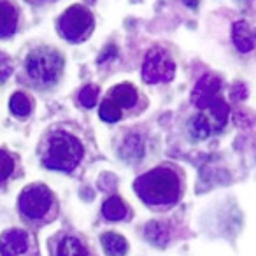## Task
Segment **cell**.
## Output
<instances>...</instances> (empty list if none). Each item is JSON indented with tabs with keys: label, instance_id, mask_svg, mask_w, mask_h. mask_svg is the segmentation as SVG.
<instances>
[{
	"label": "cell",
	"instance_id": "obj_1",
	"mask_svg": "<svg viewBox=\"0 0 256 256\" xmlns=\"http://www.w3.org/2000/svg\"><path fill=\"white\" fill-rule=\"evenodd\" d=\"M136 193L151 206H170L181 195L179 178L174 170L158 167L146 172L134 182Z\"/></svg>",
	"mask_w": 256,
	"mask_h": 256
},
{
	"label": "cell",
	"instance_id": "obj_2",
	"mask_svg": "<svg viewBox=\"0 0 256 256\" xmlns=\"http://www.w3.org/2000/svg\"><path fill=\"white\" fill-rule=\"evenodd\" d=\"M82 154H84L82 144L74 136L65 132H58L50 137L42 164L44 167L51 168V170L70 172L79 165Z\"/></svg>",
	"mask_w": 256,
	"mask_h": 256
},
{
	"label": "cell",
	"instance_id": "obj_3",
	"mask_svg": "<svg viewBox=\"0 0 256 256\" xmlns=\"http://www.w3.org/2000/svg\"><path fill=\"white\" fill-rule=\"evenodd\" d=\"M28 78L40 86H51L60 79L64 70V56L53 48H37L25 60Z\"/></svg>",
	"mask_w": 256,
	"mask_h": 256
},
{
	"label": "cell",
	"instance_id": "obj_4",
	"mask_svg": "<svg viewBox=\"0 0 256 256\" xmlns=\"http://www.w3.org/2000/svg\"><path fill=\"white\" fill-rule=\"evenodd\" d=\"M221 79L214 74H207L195 84L192 93V102L198 109H209L216 121V128H221L226 123L228 106L220 96Z\"/></svg>",
	"mask_w": 256,
	"mask_h": 256
},
{
	"label": "cell",
	"instance_id": "obj_5",
	"mask_svg": "<svg viewBox=\"0 0 256 256\" xmlns=\"http://www.w3.org/2000/svg\"><path fill=\"white\" fill-rule=\"evenodd\" d=\"M58 30L64 39L70 42H81L93 30V14L82 6H72L60 16Z\"/></svg>",
	"mask_w": 256,
	"mask_h": 256
},
{
	"label": "cell",
	"instance_id": "obj_6",
	"mask_svg": "<svg viewBox=\"0 0 256 256\" xmlns=\"http://www.w3.org/2000/svg\"><path fill=\"white\" fill-rule=\"evenodd\" d=\"M176 74V64L170 54L162 48H153L146 54L142 64V79L150 84L156 82H168L172 81Z\"/></svg>",
	"mask_w": 256,
	"mask_h": 256
},
{
	"label": "cell",
	"instance_id": "obj_7",
	"mask_svg": "<svg viewBox=\"0 0 256 256\" xmlns=\"http://www.w3.org/2000/svg\"><path fill=\"white\" fill-rule=\"evenodd\" d=\"M53 195L44 184H32L20 195V210L28 220H40L51 209Z\"/></svg>",
	"mask_w": 256,
	"mask_h": 256
},
{
	"label": "cell",
	"instance_id": "obj_8",
	"mask_svg": "<svg viewBox=\"0 0 256 256\" xmlns=\"http://www.w3.org/2000/svg\"><path fill=\"white\" fill-rule=\"evenodd\" d=\"M28 249V235L23 230H9L0 238V254L18 256Z\"/></svg>",
	"mask_w": 256,
	"mask_h": 256
},
{
	"label": "cell",
	"instance_id": "obj_9",
	"mask_svg": "<svg viewBox=\"0 0 256 256\" xmlns=\"http://www.w3.org/2000/svg\"><path fill=\"white\" fill-rule=\"evenodd\" d=\"M232 39L234 44L240 53H249L256 46V34L251 30V26L246 22H235L232 28Z\"/></svg>",
	"mask_w": 256,
	"mask_h": 256
},
{
	"label": "cell",
	"instance_id": "obj_10",
	"mask_svg": "<svg viewBox=\"0 0 256 256\" xmlns=\"http://www.w3.org/2000/svg\"><path fill=\"white\" fill-rule=\"evenodd\" d=\"M18 9L8 0H0V39L11 37L18 28Z\"/></svg>",
	"mask_w": 256,
	"mask_h": 256
},
{
	"label": "cell",
	"instance_id": "obj_11",
	"mask_svg": "<svg viewBox=\"0 0 256 256\" xmlns=\"http://www.w3.org/2000/svg\"><path fill=\"white\" fill-rule=\"evenodd\" d=\"M110 100L116 104L118 107H134L137 102V90L134 88L132 84H128V82H123V84H118L110 90Z\"/></svg>",
	"mask_w": 256,
	"mask_h": 256
},
{
	"label": "cell",
	"instance_id": "obj_12",
	"mask_svg": "<svg viewBox=\"0 0 256 256\" xmlns=\"http://www.w3.org/2000/svg\"><path fill=\"white\" fill-rule=\"evenodd\" d=\"M102 246L109 256H123L128 251V244L124 237L112 234V232H107L102 235Z\"/></svg>",
	"mask_w": 256,
	"mask_h": 256
},
{
	"label": "cell",
	"instance_id": "obj_13",
	"mask_svg": "<svg viewBox=\"0 0 256 256\" xmlns=\"http://www.w3.org/2000/svg\"><path fill=\"white\" fill-rule=\"evenodd\" d=\"M126 206L123 204V200L120 196H110L104 202L102 206V214L106 220L109 221H120L126 216Z\"/></svg>",
	"mask_w": 256,
	"mask_h": 256
},
{
	"label": "cell",
	"instance_id": "obj_14",
	"mask_svg": "<svg viewBox=\"0 0 256 256\" xmlns=\"http://www.w3.org/2000/svg\"><path fill=\"white\" fill-rule=\"evenodd\" d=\"M56 256H90L82 242L76 237H65L58 244Z\"/></svg>",
	"mask_w": 256,
	"mask_h": 256
},
{
	"label": "cell",
	"instance_id": "obj_15",
	"mask_svg": "<svg viewBox=\"0 0 256 256\" xmlns=\"http://www.w3.org/2000/svg\"><path fill=\"white\" fill-rule=\"evenodd\" d=\"M144 234H146V237L150 238L151 244H154V246H165L168 240V237H170V232H168L167 224L156 223V221L148 224Z\"/></svg>",
	"mask_w": 256,
	"mask_h": 256
},
{
	"label": "cell",
	"instance_id": "obj_16",
	"mask_svg": "<svg viewBox=\"0 0 256 256\" xmlns=\"http://www.w3.org/2000/svg\"><path fill=\"white\" fill-rule=\"evenodd\" d=\"M190 132L195 139H207L212 134V124L206 114H196L190 121Z\"/></svg>",
	"mask_w": 256,
	"mask_h": 256
},
{
	"label": "cell",
	"instance_id": "obj_17",
	"mask_svg": "<svg viewBox=\"0 0 256 256\" xmlns=\"http://www.w3.org/2000/svg\"><path fill=\"white\" fill-rule=\"evenodd\" d=\"M121 154L126 160H140L144 154V142L139 136H128L121 148Z\"/></svg>",
	"mask_w": 256,
	"mask_h": 256
},
{
	"label": "cell",
	"instance_id": "obj_18",
	"mask_svg": "<svg viewBox=\"0 0 256 256\" xmlns=\"http://www.w3.org/2000/svg\"><path fill=\"white\" fill-rule=\"evenodd\" d=\"M9 107H11L12 114H16V116H20V118H25L32 112V102H30L28 96L22 92L14 93V95L11 96Z\"/></svg>",
	"mask_w": 256,
	"mask_h": 256
},
{
	"label": "cell",
	"instance_id": "obj_19",
	"mask_svg": "<svg viewBox=\"0 0 256 256\" xmlns=\"http://www.w3.org/2000/svg\"><path fill=\"white\" fill-rule=\"evenodd\" d=\"M98 114L104 121H107V123H114V121H118L121 118V109L112 102V100L107 98V100H104L102 106H100Z\"/></svg>",
	"mask_w": 256,
	"mask_h": 256
},
{
	"label": "cell",
	"instance_id": "obj_20",
	"mask_svg": "<svg viewBox=\"0 0 256 256\" xmlns=\"http://www.w3.org/2000/svg\"><path fill=\"white\" fill-rule=\"evenodd\" d=\"M96 100H98V88H96V86L88 84L79 92V102L84 107H88V109H92V107L95 106Z\"/></svg>",
	"mask_w": 256,
	"mask_h": 256
},
{
	"label": "cell",
	"instance_id": "obj_21",
	"mask_svg": "<svg viewBox=\"0 0 256 256\" xmlns=\"http://www.w3.org/2000/svg\"><path fill=\"white\" fill-rule=\"evenodd\" d=\"M14 170V160L9 153L0 150V182L6 181Z\"/></svg>",
	"mask_w": 256,
	"mask_h": 256
},
{
	"label": "cell",
	"instance_id": "obj_22",
	"mask_svg": "<svg viewBox=\"0 0 256 256\" xmlns=\"http://www.w3.org/2000/svg\"><path fill=\"white\" fill-rule=\"evenodd\" d=\"M11 72H12L11 60H9L8 54L0 51V81H6V79L11 76Z\"/></svg>",
	"mask_w": 256,
	"mask_h": 256
},
{
	"label": "cell",
	"instance_id": "obj_23",
	"mask_svg": "<svg viewBox=\"0 0 256 256\" xmlns=\"http://www.w3.org/2000/svg\"><path fill=\"white\" fill-rule=\"evenodd\" d=\"M118 56V48L114 44H109L106 50L102 51V54L98 56V64H106V62H110Z\"/></svg>",
	"mask_w": 256,
	"mask_h": 256
},
{
	"label": "cell",
	"instance_id": "obj_24",
	"mask_svg": "<svg viewBox=\"0 0 256 256\" xmlns=\"http://www.w3.org/2000/svg\"><path fill=\"white\" fill-rule=\"evenodd\" d=\"M182 2H184V6H188L192 9H195L198 6V0H182Z\"/></svg>",
	"mask_w": 256,
	"mask_h": 256
}]
</instances>
